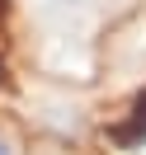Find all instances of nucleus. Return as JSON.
Masks as SVG:
<instances>
[{"label":"nucleus","mask_w":146,"mask_h":155,"mask_svg":"<svg viewBox=\"0 0 146 155\" xmlns=\"http://www.w3.org/2000/svg\"><path fill=\"white\" fill-rule=\"evenodd\" d=\"M132 117H137L132 127H118V141H141V136H146V94L137 99V113Z\"/></svg>","instance_id":"nucleus-2"},{"label":"nucleus","mask_w":146,"mask_h":155,"mask_svg":"<svg viewBox=\"0 0 146 155\" xmlns=\"http://www.w3.org/2000/svg\"><path fill=\"white\" fill-rule=\"evenodd\" d=\"M85 5H90V0H38V10L47 14V19H76Z\"/></svg>","instance_id":"nucleus-1"},{"label":"nucleus","mask_w":146,"mask_h":155,"mask_svg":"<svg viewBox=\"0 0 146 155\" xmlns=\"http://www.w3.org/2000/svg\"><path fill=\"white\" fill-rule=\"evenodd\" d=\"M0 155H14V146H10V141H5V136H0Z\"/></svg>","instance_id":"nucleus-3"}]
</instances>
